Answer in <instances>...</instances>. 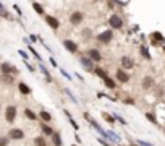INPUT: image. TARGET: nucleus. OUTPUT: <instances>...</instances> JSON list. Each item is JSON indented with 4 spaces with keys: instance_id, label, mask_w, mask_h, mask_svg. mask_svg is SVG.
<instances>
[{
    "instance_id": "5",
    "label": "nucleus",
    "mask_w": 165,
    "mask_h": 146,
    "mask_svg": "<svg viewBox=\"0 0 165 146\" xmlns=\"http://www.w3.org/2000/svg\"><path fill=\"white\" fill-rule=\"evenodd\" d=\"M87 57L91 59L94 63H96V62H101V60H102V55H101V52H99L97 49H89V50H87Z\"/></svg>"
},
{
    "instance_id": "37",
    "label": "nucleus",
    "mask_w": 165,
    "mask_h": 146,
    "mask_svg": "<svg viewBox=\"0 0 165 146\" xmlns=\"http://www.w3.org/2000/svg\"><path fill=\"white\" fill-rule=\"evenodd\" d=\"M125 102H126V104H130V106H133V104H134V101L131 99V97H126V99H125Z\"/></svg>"
},
{
    "instance_id": "15",
    "label": "nucleus",
    "mask_w": 165,
    "mask_h": 146,
    "mask_svg": "<svg viewBox=\"0 0 165 146\" xmlns=\"http://www.w3.org/2000/svg\"><path fill=\"white\" fill-rule=\"evenodd\" d=\"M102 81H104V84L108 88V89H115V80H112L110 76H105V78H102Z\"/></svg>"
},
{
    "instance_id": "25",
    "label": "nucleus",
    "mask_w": 165,
    "mask_h": 146,
    "mask_svg": "<svg viewBox=\"0 0 165 146\" xmlns=\"http://www.w3.org/2000/svg\"><path fill=\"white\" fill-rule=\"evenodd\" d=\"M102 117L108 122V124H115V117H112L110 114H107V112H102Z\"/></svg>"
},
{
    "instance_id": "1",
    "label": "nucleus",
    "mask_w": 165,
    "mask_h": 146,
    "mask_svg": "<svg viewBox=\"0 0 165 146\" xmlns=\"http://www.w3.org/2000/svg\"><path fill=\"white\" fill-rule=\"evenodd\" d=\"M84 119L87 120V124H91V125H92V128L96 130L97 133H101V135H102V138H107V131L104 130L102 127H101V125H99V124H97L96 120L92 119V117H89V114H87V112H86V114H84Z\"/></svg>"
},
{
    "instance_id": "40",
    "label": "nucleus",
    "mask_w": 165,
    "mask_h": 146,
    "mask_svg": "<svg viewBox=\"0 0 165 146\" xmlns=\"http://www.w3.org/2000/svg\"><path fill=\"white\" fill-rule=\"evenodd\" d=\"M31 41H32V42H36V41H37V36L32 34V36H31Z\"/></svg>"
},
{
    "instance_id": "28",
    "label": "nucleus",
    "mask_w": 165,
    "mask_h": 146,
    "mask_svg": "<svg viewBox=\"0 0 165 146\" xmlns=\"http://www.w3.org/2000/svg\"><path fill=\"white\" fill-rule=\"evenodd\" d=\"M63 89H65V93H67V94H68V96H70V99H71V101L74 102V104H78V99H76V97H74V96H73V93H71V91H70V89H68V88H63Z\"/></svg>"
},
{
    "instance_id": "26",
    "label": "nucleus",
    "mask_w": 165,
    "mask_h": 146,
    "mask_svg": "<svg viewBox=\"0 0 165 146\" xmlns=\"http://www.w3.org/2000/svg\"><path fill=\"white\" fill-rule=\"evenodd\" d=\"M94 72H96L97 76H101V78H105L107 76V73H105V70H102L101 67H97V68H94Z\"/></svg>"
},
{
    "instance_id": "41",
    "label": "nucleus",
    "mask_w": 165,
    "mask_h": 146,
    "mask_svg": "<svg viewBox=\"0 0 165 146\" xmlns=\"http://www.w3.org/2000/svg\"><path fill=\"white\" fill-rule=\"evenodd\" d=\"M118 146H123V144H118Z\"/></svg>"
},
{
    "instance_id": "7",
    "label": "nucleus",
    "mask_w": 165,
    "mask_h": 146,
    "mask_svg": "<svg viewBox=\"0 0 165 146\" xmlns=\"http://www.w3.org/2000/svg\"><path fill=\"white\" fill-rule=\"evenodd\" d=\"M117 80H118L120 83H128L130 81V75L126 73L123 68H118L117 70Z\"/></svg>"
},
{
    "instance_id": "35",
    "label": "nucleus",
    "mask_w": 165,
    "mask_h": 146,
    "mask_svg": "<svg viewBox=\"0 0 165 146\" xmlns=\"http://www.w3.org/2000/svg\"><path fill=\"white\" fill-rule=\"evenodd\" d=\"M97 141H99V143H101L102 146H110V144H108V143H107V141H105V140H104V138H102V136H101V138H99Z\"/></svg>"
},
{
    "instance_id": "34",
    "label": "nucleus",
    "mask_w": 165,
    "mask_h": 146,
    "mask_svg": "<svg viewBox=\"0 0 165 146\" xmlns=\"http://www.w3.org/2000/svg\"><path fill=\"white\" fill-rule=\"evenodd\" d=\"M60 72H62V75H63V76H65V78H67V80H70V81H71V80H73V78H71V76H70V75L67 73V72H65V70H63V68H62V70H60Z\"/></svg>"
},
{
    "instance_id": "19",
    "label": "nucleus",
    "mask_w": 165,
    "mask_h": 146,
    "mask_svg": "<svg viewBox=\"0 0 165 146\" xmlns=\"http://www.w3.org/2000/svg\"><path fill=\"white\" fill-rule=\"evenodd\" d=\"M107 138L110 140V141H114V143H117V141H120V136H118V135H115L114 131H107Z\"/></svg>"
},
{
    "instance_id": "20",
    "label": "nucleus",
    "mask_w": 165,
    "mask_h": 146,
    "mask_svg": "<svg viewBox=\"0 0 165 146\" xmlns=\"http://www.w3.org/2000/svg\"><path fill=\"white\" fill-rule=\"evenodd\" d=\"M39 115H41V119L44 120V122H50V120H52V115H50L47 110H41V114H39Z\"/></svg>"
},
{
    "instance_id": "17",
    "label": "nucleus",
    "mask_w": 165,
    "mask_h": 146,
    "mask_svg": "<svg viewBox=\"0 0 165 146\" xmlns=\"http://www.w3.org/2000/svg\"><path fill=\"white\" fill-rule=\"evenodd\" d=\"M18 88H20V91L23 94H31V88L28 86V84H25V83H20L18 84Z\"/></svg>"
},
{
    "instance_id": "11",
    "label": "nucleus",
    "mask_w": 165,
    "mask_h": 146,
    "mask_svg": "<svg viewBox=\"0 0 165 146\" xmlns=\"http://www.w3.org/2000/svg\"><path fill=\"white\" fill-rule=\"evenodd\" d=\"M5 115H7V120L8 122H13V120H15V117H16V107L15 106H8Z\"/></svg>"
},
{
    "instance_id": "4",
    "label": "nucleus",
    "mask_w": 165,
    "mask_h": 146,
    "mask_svg": "<svg viewBox=\"0 0 165 146\" xmlns=\"http://www.w3.org/2000/svg\"><path fill=\"white\" fill-rule=\"evenodd\" d=\"M79 63H81L83 67L87 70V72H92V70H94V62H92V60L87 57V55H84V57H81V59H79Z\"/></svg>"
},
{
    "instance_id": "22",
    "label": "nucleus",
    "mask_w": 165,
    "mask_h": 146,
    "mask_svg": "<svg viewBox=\"0 0 165 146\" xmlns=\"http://www.w3.org/2000/svg\"><path fill=\"white\" fill-rule=\"evenodd\" d=\"M32 8H34V10L39 13V15H44V8H42V5L41 3H37V2H34L32 3Z\"/></svg>"
},
{
    "instance_id": "36",
    "label": "nucleus",
    "mask_w": 165,
    "mask_h": 146,
    "mask_svg": "<svg viewBox=\"0 0 165 146\" xmlns=\"http://www.w3.org/2000/svg\"><path fill=\"white\" fill-rule=\"evenodd\" d=\"M114 117H115V120H118V122H121V124H123V125L126 124V122H125V119H121V117H120V115H117V114H115Z\"/></svg>"
},
{
    "instance_id": "13",
    "label": "nucleus",
    "mask_w": 165,
    "mask_h": 146,
    "mask_svg": "<svg viewBox=\"0 0 165 146\" xmlns=\"http://www.w3.org/2000/svg\"><path fill=\"white\" fill-rule=\"evenodd\" d=\"M0 68H2V72H3V75H8V73H16V68H13L8 62H5V63H2L0 65Z\"/></svg>"
},
{
    "instance_id": "3",
    "label": "nucleus",
    "mask_w": 165,
    "mask_h": 146,
    "mask_svg": "<svg viewBox=\"0 0 165 146\" xmlns=\"http://www.w3.org/2000/svg\"><path fill=\"white\" fill-rule=\"evenodd\" d=\"M112 37H114L112 29H107V31H104V32H101V34L97 36V41L102 42V44H108V42L112 41Z\"/></svg>"
},
{
    "instance_id": "9",
    "label": "nucleus",
    "mask_w": 165,
    "mask_h": 146,
    "mask_svg": "<svg viewBox=\"0 0 165 146\" xmlns=\"http://www.w3.org/2000/svg\"><path fill=\"white\" fill-rule=\"evenodd\" d=\"M45 21H47V25H49L52 29H58V28H60V21H58L55 16L47 15V16H45Z\"/></svg>"
},
{
    "instance_id": "6",
    "label": "nucleus",
    "mask_w": 165,
    "mask_h": 146,
    "mask_svg": "<svg viewBox=\"0 0 165 146\" xmlns=\"http://www.w3.org/2000/svg\"><path fill=\"white\" fill-rule=\"evenodd\" d=\"M63 47L68 50V52H71V54L78 52V44H76V42H73V41H70V39L63 41Z\"/></svg>"
},
{
    "instance_id": "30",
    "label": "nucleus",
    "mask_w": 165,
    "mask_h": 146,
    "mask_svg": "<svg viewBox=\"0 0 165 146\" xmlns=\"http://www.w3.org/2000/svg\"><path fill=\"white\" fill-rule=\"evenodd\" d=\"M141 54H143V57H144V59L150 60V54L147 52V49H146V47H141Z\"/></svg>"
},
{
    "instance_id": "21",
    "label": "nucleus",
    "mask_w": 165,
    "mask_h": 146,
    "mask_svg": "<svg viewBox=\"0 0 165 146\" xmlns=\"http://www.w3.org/2000/svg\"><path fill=\"white\" fill-rule=\"evenodd\" d=\"M25 114H26V117H28L29 120H37V115H36L31 109H25Z\"/></svg>"
},
{
    "instance_id": "16",
    "label": "nucleus",
    "mask_w": 165,
    "mask_h": 146,
    "mask_svg": "<svg viewBox=\"0 0 165 146\" xmlns=\"http://www.w3.org/2000/svg\"><path fill=\"white\" fill-rule=\"evenodd\" d=\"M52 143H54V146H62V136H60L58 131H55L54 135H52Z\"/></svg>"
},
{
    "instance_id": "32",
    "label": "nucleus",
    "mask_w": 165,
    "mask_h": 146,
    "mask_svg": "<svg viewBox=\"0 0 165 146\" xmlns=\"http://www.w3.org/2000/svg\"><path fill=\"white\" fill-rule=\"evenodd\" d=\"M7 143H8V140L3 138V136H0V146H7Z\"/></svg>"
},
{
    "instance_id": "18",
    "label": "nucleus",
    "mask_w": 165,
    "mask_h": 146,
    "mask_svg": "<svg viewBox=\"0 0 165 146\" xmlns=\"http://www.w3.org/2000/svg\"><path fill=\"white\" fill-rule=\"evenodd\" d=\"M42 131H44L45 135H50V136L55 133V131L52 130V127H50V125H47V124H42Z\"/></svg>"
},
{
    "instance_id": "8",
    "label": "nucleus",
    "mask_w": 165,
    "mask_h": 146,
    "mask_svg": "<svg viewBox=\"0 0 165 146\" xmlns=\"http://www.w3.org/2000/svg\"><path fill=\"white\" fill-rule=\"evenodd\" d=\"M83 13L81 12H73L71 15H70V23H71V25H79V23L83 21Z\"/></svg>"
},
{
    "instance_id": "31",
    "label": "nucleus",
    "mask_w": 165,
    "mask_h": 146,
    "mask_svg": "<svg viewBox=\"0 0 165 146\" xmlns=\"http://www.w3.org/2000/svg\"><path fill=\"white\" fill-rule=\"evenodd\" d=\"M138 146H154V144H150V143H147V141H144V140H138Z\"/></svg>"
},
{
    "instance_id": "27",
    "label": "nucleus",
    "mask_w": 165,
    "mask_h": 146,
    "mask_svg": "<svg viewBox=\"0 0 165 146\" xmlns=\"http://www.w3.org/2000/svg\"><path fill=\"white\" fill-rule=\"evenodd\" d=\"M34 144H36V146H47V143H45V140L42 138V136H37V138L34 140Z\"/></svg>"
},
{
    "instance_id": "29",
    "label": "nucleus",
    "mask_w": 165,
    "mask_h": 146,
    "mask_svg": "<svg viewBox=\"0 0 165 146\" xmlns=\"http://www.w3.org/2000/svg\"><path fill=\"white\" fill-rule=\"evenodd\" d=\"M146 119H147L149 122H152V124H157V119H155V115L150 114V112H147V114H146Z\"/></svg>"
},
{
    "instance_id": "39",
    "label": "nucleus",
    "mask_w": 165,
    "mask_h": 146,
    "mask_svg": "<svg viewBox=\"0 0 165 146\" xmlns=\"http://www.w3.org/2000/svg\"><path fill=\"white\" fill-rule=\"evenodd\" d=\"M20 54H21V57H25V59H28V54H26V52H23V50H20Z\"/></svg>"
},
{
    "instance_id": "12",
    "label": "nucleus",
    "mask_w": 165,
    "mask_h": 146,
    "mask_svg": "<svg viewBox=\"0 0 165 146\" xmlns=\"http://www.w3.org/2000/svg\"><path fill=\"white\" fill-rule=\"evenodd\" d=\"M23 136H25L23 130H20V128H13V130H10V138H12V140H21Z\"/></svg>"
},
{
    "instance_id": "10",
    "label": "nucleus",
    "mask_w": 165,
    "mask_h": 146,
    "mask_svg": "<svg viewBox=\"0 0 165 146\" xmlns=\"http://www.w3.org/2000/svg\"><path fill=\"white\" fill-rule=\"evenodd\" d=\"M150 42H152L154 46L163 42V34H162V32H159V31H154L152 34H150Z\"/></svg>"
},
{
    "instance_id": "24",
    "label": "nucleus",
    "mask_w": 165,
    "mask_h": 146,
    "mask_svg": "<svg viewBox=\"0 0 165 146\" xmlns=\"http://www.w3.org/2000/svg\"><path fill=\"white\" fill-rule=\"evenodd\" d=\"M143 86H144V89H149L150 86H152V78H150V76H146V78H144Z\"/></svg>"
},
{
    "instance_id": "38",
    "label": "nucleus",
    "mask_w": 165,
    "mask_h": 146,
    "mask_svg": "<svg viewBox=\"0 0 165 146\" xmlns=\"http://www.w3.org/2000/svg\"><path fill=\"white\" fill-rule=\"evenodd\" d=\"M74 141H76V143H81V138H79L78 135H74Z\"/></svg>"
},
{
    "instance_id": "14",
    "label": "nucleus",
    "mask_w": 165,
    "mask_h": 146,
    "mask_svg": "<svg viewBox=\"0 0 165 146\" xmlns=\"http://www.w3.org/2000/svg\"><path fill=\"white\" fill-rule=\"evenodd\" d=\"M120 62H121V68H133V60H131L130 57H126V55H125V57H121V60H120Z\"/></svg>"
},
{
    "instance_id": "23",
    "label": "nucleus",
    "mask_w": 165,
    "mask_h": 146,
    "mask_svg": "<svg viewBox=\"0 0 165 146\" xmlns=\"http://www.w3.org/2000/svg\"><path fill=\"white\" fill-rule=\"evenodd\" d=\"M39 67H41V70H42V73L45 75V80H47V81H52V75H50L49 72H47V68H45V67H44V65H42V63L39 65Z\"/></svg>"
},
{
    "instance_id": "2",
    "label": "nucleus",
    "mask_w": 165,
    "mask_h": 146,
    "mask_svg": "<svg viewBox=\"0 0 165 146\" xmlns=\"http://www.w3.org/2000/svg\"><path fill=\"white\" fill-rule=\"evenodd\" d=\"M108 25H110V28H114V29H120V28L123 26V20H121L120 15L114 13V15L108 18Z\"/></svg>"
},
{
    "instance_id": "42",
    "label": "nucleus",
    "mask_w": 165,
    "mask_h": 146,
    "mask_svg": "<svg viewBox=\"0 0 165 146\" xmlns=\"http://www.w3.org/2000/svg\"><path fill=\"white\" fill-rule=\"evenodd\" d=\"M71 146H76V144H71Z\"/></svg>"
},
{
    "instance_id": "33",
    "label": "nucleus",
    "mask_w": 165,
    "mask_h": 146,
    "mask_svg": "<svg viewBox=\"0 0 165 146\" xmlns=\"http://www.w3.org/2000/svg\"><path fill=\"white\" fill-rule=\"evenodd\" d=\"M29 50H31V52H32V55H34V57H36L37 60H41V55H39V54H37V52H36V50H34V49H32V47H29Z\"/></svg>"
}]
</instances>
